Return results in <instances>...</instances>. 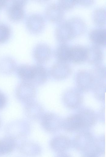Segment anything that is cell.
I'll use <instances>...</instances> for the list:
<instances>
[{
	"mask_svg": "<svg viewBox=\"0 0 106 157\" xmlns=\"http://www.w3.org/2000/svg\"><path fill=\"white\" fill-rule=\"evenodd\" d=\"M31 127L30 123L25 120L12 121L5 127L6 136L17 140L25 139L30 134Z\"/></svg>",
	"mask_w": 106,
	"mask_h": 157,
	"instance_id": "cell-1",
	"label": "cell"
},
{
	"mask_svg": "<svg viewBox=\"0 0 106 157\" xmlns=\"http://www.w3.org/2000/svg\"><path fill=\"white\" fill-rule=\"evenodd\" d=\"M36 94L35 86L28 82H22L17 86L15 90L17 98L25 104L33 101Z\"/></svg>",
	"mask_w": 106,
	"mask_h": 157,
	"instance_id": "cell-2",
	"label": "cell"
},
{
	"mask_svg": "<svg viewBox=\"0 0 106 157\" xmlns=\"http://www.w3.org/2000/svg\"><path fill=\"white\" fill-rule=\"evenodd\" d=\"M17 149L25 157H38L41 154L42 151V148L39 144L26 139L18 143Z\"/></svg>",
	"mask_w": 106,
	"mask_h": 157,
	"instance_id": "cell-3",
	"label": "cell"
},
{
	"mask_svg": "<svg viewBox=\"0 0 106 157\" xmlns=\"http://www.w3.org/2000/svg\"><path fill=\"white\" fill-rule=\"evenodd\" d=\"M96 139L90 133L81 132L78 134L74 140L73 145L78 151L88 152L90 148H93Z\"/></svg>",
	"mask_w": 106,
	"mask_h": 157,
	"instance_id": "cell-4",
	"label": "cell"
},
{
	"mask_svg": "<svg viewBox=\"0 0 106 157\" xmlns=\"http://www.w3.org/2000/svg\"><path fill=\"white\" fill-rule=\"evenodd\" d=\"M41 124L46 131L53 133L57 132L60 128V119L59 117L55 114L47 113L42 116Z\"/></svg>",
	"mask_w": 106,
	"mask_h": 157,
	"instance_id": "cell-5",
	"label": "cell"
},
{
	"mask_svg": "<svg viewBox=\"0 0 106 157\" xmlns=\"http://www.w3.org/2000/svg\"><path fill=\"white\" fill-rule=\"evenodd\" d=\"M26 3L24 0H14L9 5L7 9L8 17L13 21L22 19L25 16L24 7Z\"/></svg>",
	"mask_w": 106,
	"mask_h": 157,
	"instance_id": "cell-6",
	"label": "cell"
},
{
	"mask_svg": "<svg viewBox=\"0 0 106 157\" xmlns=\"http://www.w3.org/2000/svg\"><path fill=\"white\" fill-rule=\"evenodd\" d=\"M55 33L57 39L60 42H65L74 37L73 29L68 20L57 26Z\"/></svg>",
	"mask_w": 106,
	"mask_h": 157,
	"instance_id": "cell-7",
	"label": "cell"
},
{
	"mask_svg": "<svg viewBox=\"0 0 106 157\" xmlns=\"http://www.w3.org/2000/svg\"><path fill=\"white\" fill-rule=\"evenodd\" d=\"M70 142L66 136L59 135L53 137L49 142V146L51 149L58 153H63L69 148Z\"/></svg>",
	"mask_w": 106,
	"mask_h": 157,
	"instance_id": "cell-8",
	"label": "cell"
},
{
	"mask_svg": "<svg viewBox=\"0 0 106 157\" xmlns=\"http://www.w3.org/2000/svg\"><path fill=\"white\" fill-rule=\"evenodd\" d=\"M26 26L29 31L33 33H37L43 29L45 25L44 17L40 14L33 13L28 16Z\"/></svg>",
	"mask_w": 106,
	"mask_h": 157,
	"instance_id": "cell-9",
	"label": "cell"
},
{
	"mask_svg": "<svg viewBox=\"0 0 106 157\" xmlns=\"http://www.w3.org/2000/svg\"><path fill=\"white\" fill-rule=\"evenodd\" d=\"M63 127L66 130L72 132L79 130L86 126L83 117L80 113L67 118L64 122Z\"/></svg>",
	"mask_w": 106,
	"mask_h": 157,
	"instance_id": "cell-10",
	"label": "cell"
},
{
	"mask_svg": "<svg viewBox=\"0 0 106 157\" xmlns=\"http://www.w3.org/2000/svg\"><path fill=\"white\" fill-rule=\"evenodd\" d=\"M51 54L50 47L44 43L37 44L33 51V55L36 61L40 63L47 61L50 59Z\"/></svg>",
	"mask_w": 106,
	"mask_h": 157,
	"instance_id": "cell-11",
	"label": "cell"
},
{
	"mask_svg": "<svg viewBox=\"0 0 106 157\" xmlns=\"http://www.w3.org/2000/svg\"><path fill=\"white\" fill-rule=\"evenodd\" d=\"M17 141L6 136L0 138V157L9 155L17 149Z\"/></svg>",
	"mask_w": 106,
	"mask_h": 157,
	"instance_id": "cell-12",
	"label": "cell"
},
{
	"mask_svg": "<svg viewBox=\"0 0 106 157\" xmlns=\"http://www.w3.org/2000/svg\"><path fill=\"white\" fill-rule=\"evenodd\" d=\"M70 71V67L66 62L59 61L51 67L50 73L54 78L60 79L66 77Z\"/></svg>",
	"mask_w": 106,
	"mask_h": 157,
	"instance_id": "cell-13",
	"label": "cell"
},
{
	"mask_svg": "<svg viewBox=\"0 0 106 157\" xmlns=\"http://www.w3.org/2000/svg\"><path fill=\"white\" fill-rule=\"evenodd\" d=\"M16 71L18 77L22 82L32 84L35 74L34 65L21 64L17 67Z\"/></svg>",
	"mask_w": 106,
	"mask_h": 157,
	"instance_id": "cell-14",
	"label": "cell"
},
{
	"mask_svg": "<svg viewBox=\"0 0 106 157\" xmlns=\"http://www.w3.org/2000/svg\"><path fill=\"white\" fill-rule=\"evenodd\" d=\"M87 47L80 45L70 47V60L73 62L79 63L86 60Z\"/></svg>",
	"mask_w": 106,
	"mask_h": 157,
	"instance_id": "cell-15",
	"label": "cell"
},
{
	"mask_svg": "<svg viewBox=\"0 0 106 157\" xmlns=\"http://www.w3.org/2000/svg\"><path fill=\"white\" fill-rule=\"evenodd\" d=\"M45 15L49 21L53 22L59 21L63 18V10L58 4H50L47 7L45 11Z\"/></svg>",
	"mask_w": 106,
	"mask_h": 157,
	"instance_id": "cell-16",
	"label": "cell"
},
{
	"mask_svg": "<svg viewBox=\"0 0 106 157\" xmlns=\"http://www.w3.org/2000/svg\"><path fill=\"white\" fill-rule=\"evenodd\" d=\"M103 54L101 49L98 45H92L87 47L86 61L92 64H98L102 61Z\"/></svg>",
	"mask_w": 106,
	"mask_h": 157,
	"instance_id": "cell-17",
	"label": "cell"
},
{
	"mask_svg": "<svg viewBox=\"0 0 106 157\" xmlns=\"http://www.w3.org/2000/svg\"><path fill=\"white\" fill-rule=\"evenodd\" d=\"M41 109L38 104L33 100L25 104L24 111L28 118L31 120H35L40 116Z\"/></svg>",
	"mask_w": 106,
	"mask_h": 157,
	"instance_id": "cell-18",
	"label": "cell"
},
{
	"mask_svg": "<svg viewBox=\"0 0 106 157\" xmlns=\"http://www.w3.org/2000/svg\"><path fill=\"white\" fill-rule=\"evenodd\" d=\"M106 29L97 28L91 29L89 32V36L91 40L97 45H106Z\"/></svg>",
	"mask_w": 106,
	"mask_h": 157,
	"instance_id": "cell-19",
	"label": "cell"
},
{
	"mask_svg": "<svg viewBox=\"0 0 106 157\" xmlns=\"http://www.w3.org/2000/svg\"><path fill=\"white\" fill-rule=\"evenodd\" d=\"M17 67L15 61L9 57H4L0 59V72L3 74L12 73Z\"/></svg>",
	"mask_w": 106,
	"mask_h": 157,
	"instance_id": "cell-20",
	"label": "cell"
},
{
	"mask_svg": "<svg viewBox=\"0 0 106 157\" xmlns=\"http://www.w3.org/2000/svg\"><path fill=\"white\" fill-rule=\"evenodd\" d=\"M35 75L32 84L38 86L43 84L47 80V74L45 68L41 65H35Z\"/></svg>",
	"mask_w": 106,
	"mask_h": 157,
	"instance_id": "cell-21",
	"label": "cell"
},
{
	"mask_svg": "<svg viewBox=\"0 0 106 157\" xmlns=\"http://www.w3.org/2000/svg\"><path fill=\"white\" fill-rule=\"evenodd\" d=\"M74 30L75 37L83 33L85 31L86 25L84 21L80 17H75L68 19Z\"/></svg>",
	"mask_w": 106,
	"mask_h": 157,
	"instance_id": "cell-22",
	"label": "cell"
},
{
	"mask_svg": "<svg viewBox=\"0 0 106 157\" xmlns=\"http://www.w3.org/2000/svg\"><path fill=\"white\" fill-rule=\"evenodd\" d=\"M70 47L66 44L59 45L55 51V55L59 61L66 62L70 60Z\"/></svg>",
	"mask_w": 106,
	"mask_h": 157,
	"instance_id": "cell-23",
	"label": "cell"
},
{
	"mask_svg": "<svg viewBox=\"0 0 106 157\" xmlns=\"http://www.w3.org/2000/svg\"><path fill=\"white\" fill-rule=\"evenodd\" d=\"M91 75L86 71H81L78 75V83L82 90H87L91 84L92 80Z\"/></svg>",
	"mask_w": 106,
	"mask_h": 157,
	"instance_id": "cell-24",
	"label": "cell"
},
{
	"mask_svg": "<svg viewBox=\"0 0 106 157\" xmlns=\"http://www.w3.org/2000/svg\"><path fill=\"white\" fill-rule=\"evenodd\" d=\"M93 19L94 23L99 26H103L106 23V10L102 7H97L94 10Z\"/></svg>",
	"mask_w": 106,
	"mask_h": 157,
	"instance_id": "cell-25",
	"label": "cell"
},
{
	"mask_svg": "<svg viewBox=\"0 0 106 157\" xmlns=\"http://www.w3.org/2000/svg\"><path fill=\"white\" fill-rule=\"evenodd\" d=\"M11 30L8 25L0 23V44L7 41L10 36Z\"/></svg>",
	"mask_w": 106,
	"mask_h": 157,
	"instance_id": "cell-26",
	"label": "cell"
},
{
	"mask_svg": "<svg viewBox=\"0 0 106 157\" xmlns=\"http://www.w3.org/2000/svg\"><path fill=\"white\" fill-rule=\"evenodd\" d=\"M63 10H68L73 8L77 4L76 0H59L58 3Z\"/></svg>",
	"mask_w": 106,
	"mask_h": 157,
	"instance_id": "cell-27",
	"label": "cell"
},
{
	"mask_svg": "<svg viewBox=\"0 0 106 157\" xmlns=\"http://www.w3.org/2000/svg\"><path fill=\"white\" fill-rule=\"evenodd\" d=\"M69 94H68L69 95L67 100H70V102L68 104L70 107H74L79 103V97L78 94L75 93L70 92Z\"/></svg>",
	"mask_w": 106,
	"mask_h": 157,
	"instance_id": "cell-28",
	"label": "cell"
},
{
	"mask_svg": "<svg viewBox=\"0 0 106 157\" xmlns=\"http://www.w3.org/2000/svg\"><path fill=\"white\" fill-rule=\"evenodd\" d=\"M7 102V99L6 95L0 90V110L6 107Z\"/></svg>",
	"mask_w": 106,
	"mask_h": 157,
	"instance_id": "cell-29",
	"label": "cell"
},
{
	"mask_svg": "<svg viewBox=\"0 0 106 157\" xmlns=\"http://www.w3.org/2000/svg\"><path fill=\"white\" fill-rule=\"evenodd\" d=\"M77 4L79 3L80 4H81L85 6H89L92 4L93 2V0H77L76 1Z\"/></svg>",
	"mask_w": 106,
	"mask_h": 157,
	"instance_id": "cell-30",
	"label": "cell"
},
{
	"mask_svg": "<svg viewBox=\"0 0 106 157\" xmlns=\"http://www.w3.org/2000/svg\"><path fill=\"white\" fill-rule=\"evenodd\" d=\"M7 4V1L0 0V9L5 7Z\"/></svg>",
	"mask_w": 106,
	"mask_h": 157,
	"instance_id": "cell-31",
	"label": "cell"
},
{
	"mask_svg": "<svg viewBox=\"0 0 106 157\" xmlns=\"http://www.w3.org/2000/svg\"><path fill=\"white\" fill-rule=\"evenodd\" d=\"M83 157H97L96 155L91 153H86Z\"/></svg>",
	"mask_w": 106,
	"mask_h": 157,
	"instance_id": "cell-32",
	"label": "cell"
},
{
	"mask_svg": "<svg viewBox=\"0 0 106 157\" xmlns=\"http://www.w3.org/2000/svg\"><path fill=\"white\" fill-rule=\"evenodd\" d=\"M55 157H70L69 155L63 153H58V154Z\"/></svg>",
	"mask_w": 106,
	"mask_h": 157,
	"instance_id": "cell-33",
	"label": "cell"
},
{
	"mask_svg": "<svg viewBox=\"0 0 106 157\" xmlns=\"http://www.w3.org/2000/svg\"><path fill=\"white\" fill-rule=\"evenodd\" d=\"M2 124V121L0 117V128H1V127Z\"/></svg>",
	"mask_w": 106,
	"mask_h": 157,
	"instance_id": "cell-34",
	"label": "cell"
}]
</instances>
